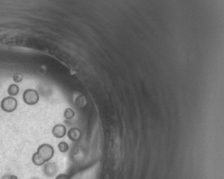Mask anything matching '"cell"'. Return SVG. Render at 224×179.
<instances>
[{
  "label": "cell",
  "mask_w": 224,
  "mask_h": 179,
  "mask_svg": "<svg viewBox=\"0 0 224 179\" xmlns=\"http://www.w3.org/2000/svg\"><path fill=\"white\" fill-rule=\"evenodd\" d=\"M36 153L41 156L45 162H47L53 158L54 155V149L50 144H43L37 149Z\"/></svg>",
  "instance_id": "1"
},
{
  "label": "cell",
  "mask_w": 224,
  "mask_h": 179,
  "mask_svg": "<svg viewBox=\"0 0 224 179\" xmlns=\"http://www.w3.org/2000/svg\"><path fill=\"white\" fill-rule=\"evenodd\" d=\"M14 80L16 82V83H20V82L23 80V77H22L21 75L20 74H16L14 76Z\"/></svg>",
  "instance_id": "10"
},
{
  "label": "cell",
  "mask_w": 224,
  "mask_h": 179,
  "mask_svg": "<svg viewBox=\"0 0 224 179\" xmlns=\"http://www.w3.org/2000/svg\"><path fill=\"white\" fill-rule=\"evenodd\" d=\"M55 179H70V178H69V176L68 175H66V174L61 173L57 176V177L55 178Z\"/></svg>",
  "instance_id": "11"
},
{
  "label": "cell",
  "mask_w": 224,
  "mask_h": 179,
  "mask_svg": "<svg viewBox=\"0 0 224 179\" xmlns=\"http://www.w3.org/2000/svg\"><path fill=\"white\" fill-rule=\"evenodd\" d=\"M8 93L10 94L11 96H15L17 94L19 93V88L17 85L16 84H11L10 86L8 88Z\"/></svg>",
  "instance_id": "6"
},
{
  "label": "cell",
  "mask_w": 224,
  "mask_h": 179,
  "mask_svg": "<svg viewBox=\"0 0 224 179\" xmlns=\"http://www.w3.org/2000/svg\"><path fill=\"white\" fill-rule=\"evenodd\" d=\"M8 179H18V178H17V176H16L11 175V176H9V178H8Z\"/></svg>",
  "instance_id": "12"
},
{
  "label": "cell",
  "mask_w": 224,
  "mask_h": 179,
  "mask_svg": "<svg viewBox=\"0 0 224 179\" xmlns=\"http://www.w3.org/2000/svg\"><path fill=\"white\" fill-rule=\"evenodd\" d=\"M17 108V101L13 97H7L1 102V108L6 112H12Z\"/></svg>",
  "instance_id": "3"
},
{
  "label": "cell",
  "mask_w": 224,
  "mask_h": 179,
  "mask_svg": "<svg viewBox=\"0 0 224 179\" xmlns=\"http://www.w3.org/2000/svg\"><path fill=\"white\" fill-rule=\"evenodd\" d=\"M52 133L56 138H62L65 135L66 128L62 124H56L53 128Z\"/></svg>",
  "instance_id": "4"
},
{
  "label": "cell",
  "mask_w": 224,
  "mask_h": 179,
  "mask_svg": "<svg viewBox=\"0 0 224 179\" xmlns=\"http://www.w3.org/2000/svg\"><path fill=\"white\" fill-rule=\"evenodd\" d=\"M32 162L33 163V164H35L36 166H38L43 165V164L46 163L36 152L34 153L33 156H32Z\"/></svg>",
  "instance_id": "5"
},
{
  "label": "cell",
  "mask_w": 224,
  "mask_h": 179,
  "mask_svg": "<svg viewBox=\"0 0 224 179\" xmlns=\"http://www.w3.org/2000/svg\"><path fill=\"white\" fill-rule=\"evenodd\" d=\"M68 136L71 139V140H77L79 139V136H80V132H79L77 129H72L69 131Z\"/></svg>",
  "instance_id": "7"
},
{
  "label": "cell",
  "mask_w": 224,
  "mask_h": 179,
  "mask_svg": "<svg viewBox=\"0 0 224 179\" xmlns=\"http://www.w3.org/2000/svg\"><path fill=\"white\" fill-rule=\"evenodd\" d=\"M64 115H65V118L71 119L74 116V112L71 109H66Z\"/></svg>",
  "instance_id": "9"
},
{
  "label": "cell",
  "mask_w": 224,
  "mask_h": 179,
  "mask_svg": "<svg viewBox=\"0 0 224 179\" xmlns=\"http://www.w3.org/2000/svg\"><path fill=\"white\" fill-rule=\"evenodd\" d=\"M23 99L29 105H34L38 102L39 95L35 90L28 89L23 94Z\"/></svg>",
  "instance_id": "2"
},
{
  "label": "cell",
  "mask_w": 224,
  "mask_h": 179,
  "mask_svg": "<svg viewBox=\"0 0 224 179\" xmlns=\"http://www.w3.org/2000/svg\"><path fill=\"white\" fill-rule=\"evenodd\" d=\"M58 147L59 149V150L61 152H66L68 150V145L67 143L64 142V141H62V142H60L58 144Z\"/></svg>",
  "instance_id": "8"
}]
</instances>
